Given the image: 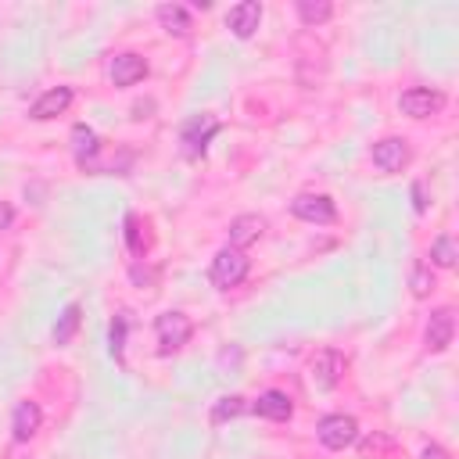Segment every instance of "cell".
Segmentation results:
<instances>
[{"label": "cell", "instance_id": "obj_1", "mask_svg": "<svg viewBox=\"0 0 459 459\" xmlns=\"http://www.w3.org/2000/svg\"><path fill=\"white\" fill-rule=\"evenodd\" d=\"M247 269H251L247 255H244L240 247H230V244H226V247H219V251H215L208 276H212V283H215L219 290H230V287H240V283H244Z\"/></svg>", "mask_w": 459, "mask_h": 459}, {"label": "cell", "instance_id": "obj_2", "mask_svg": "<svg viewBox=\"0 0 459 459\" xmlns=\"http://www.w3.org/2000/svg\"><path fill=\"white\" fill-rule=\"evenodd\" d=\"M190 333H194V323H190L186 312H161L154 319V341H158V351L161 355L179 351L190 341Z\"/></svg>", "mask_w": 459, "mask_h": 459}, {"label": "cell", "instance_id": "obj_3", "mask_svg": "<svg viewBox=\"0 0 459 459\" xmlns=\"http://www.w3.org/2000/svg\"><path fill=\"white\" fill-rule=\"evenodd\" d=\"M316 437H319L323 448L341 452V448L355 445L359 423H355V416H348V412H330V416H323V420L316 423Z\"/></svg>", "mask_w": 459, "mask_h": 459}, {"label": "cell", "instance_id": "obj_4", "mask_svg": "<svg viewBox=\"0 0 459 459\" xmlns=\"http://www.w3.org/2000/svg\"><path fill=\"white\" fill-rule=\"evenodd\" d=\"M219 129H222V126H219V118H212V115H190V118L183 122V129H179L183 154H186V158H201V154L208 151V143H212V136H215Z\"/></svg>", "mask_w": 459, "mask_h": 459}, {"label": "cell", "instance_id": "obj_5", "mask_svg": "<svg viewBox=\"0 0 459 459\" xmlns=\"http://www.w3.org/2000/svg\"><path fill=\"white\" fill-rule=\"evenodd\" d=\"M344 377V355L333 351V348H319L312 359H308V380L316 391H333Z\"/></svg>", "mask_w": 459, "mask_h": 459}, {"label": "cell", "instance_id": "obj_6", "mask_svg": "<svg viewBox=\"0 0 459 459\" xmlns=\"http://www.w3.org/2000/svg\"><path fill=\"white\" fill-rule=\"evenodd\" d=\"M398 108H402V115H409V118H430V115H437V111L445 108V93H437V90H430V86H409V90L398 97Z\"/></svg>", "mask_w": 459, "mask_h": 459}, {"label": "cell", "instance_id": "obj_7", "mask_svg": "<svg viewBox=\"0 0 459 459\" xmlns=\"http://www.w3.org/2000/svg\"><path fill=\"white\" fill-rule=\"evenodd\" d=\"M290 212L301 219V222H316V226H330L337 222V208L326 194H298L290 201Z\"/></svg>", "mask_w": 459, "mask_h": 459}, {"label": "cell", "instance_id": "obj_8", "mask_svg": "<svg viewBox=\"0 0 459 459\" xmlns=\"http://www.w3.org/2000/svg\"><path fill=\"white\" fill-rule=\"evenodd\" d=\"M369 158H373V165L380 172H402L409 165V143L402 136H384V140L373 143Z\"/></svg>", "mask_w": 459, "mask_h": 459}, {"label": "cell", "instance_id": "obj_9", "mask_svg": "<svg viewBox=\"0 0 459 459\" xmlns=\"http://www.w3.org/2000/svg\"><path fill=\"white\" fill-rule=\"evenodd\" d=\"M455 337V312L452 308H434L427 326H423V344L427 351H445Z\"/></svg>", "mask_w": 459, "mask_h": 459}, {"label": "cell", "instance_id": "obj_10", "mask_svg": "<svg viewBox=\"0 0 459 459\" xmlns=\"http://www.w3.org/2000/svg\"><path fill=\"white\" fill-rule=\"evenodd\" d=\"M143 75H147V61H143L140 54H133V50L115 54V57L108 61V79H111L115 86H136Z\"/></svg>", "mask_w": 459, "mask_h": 459}, {"label": "cell", "instance_id": "obj_11", "mask_svg": "<svg viewBox=\"0 0 459 459\" xmlns=\"http://www.w3.org/2000/svg\"><path fill=\"white\" fill-rule=\"evenodd\" d=\"M258 22H262V4H258V0H240V4H233V7L226 11V25H230V32H233L237 39L255 36Z\"/></svg>", "mask_w": 459, "mask_h": 459}, {"label": "cell", "instance_id": "obj_12", "mask_svg": "<svg viewBox=\"0 0 459 459\" xmlns=\"http://www.w3.org/2000/svg\"><path fill=\"white\" fill-rule=\"evenodd\" d=\"M72 86H54V90H47L32 108H29V115L36 118V122H47V118H54V115H65L68 111V104H72Z\"/></svg>", "mask_w": 459, "mask_h": 459}, {"label": "cell", "instance_id": "obj_13", "mask_svg": "<svg viewBox=\"0 0 459 459\" xmlns=\"http://www.w3.org/2000/svg\"><path fill=\"white\" fill-rule=\"evenodd\" d=\"M39 423H43V412H39V405H36L32 398H25V402L14 405V416H11V434H14V441H29V437L39 430Z\"/></svg>", "mask_w": 459, "mask_h": 459}, {"label": "cell", "instance_id": "obj_14", "mask_svg": "<svg viewBox=\"0 0 459 459\" xmlns=\"http://www.w3.org/2000/svg\"><path fill=\"white\" fill-rule=\"evenodd\" d=\"M265 233V219L262 215H255V212H247V215H237L233 222H230V247H247V244H255L258 237Z\"/></svg>", "mask_w": 459, "mask_h": 459}, {"label": "cell", "instance_id": "obj_15", "mask_svg": "<svg viewBox=\"0 0 459 459\" xmlns=\"http://www.w3.org/2000/svg\"><path fill=\"white\" fill-rule=\"evenodd\" d=\"M251 409H255L258 416H265V420H276V423L290 420V412H294V405H290V398H287L283 391H265V394H258Z\"/></svg>", "mask_w": 459, "mask_h": 459}, {"label": "cell", "instance_id": "obj_16", "mask_svg": "<svg viewBox=\"0 0 459 459\" xmlns=\"http://www.w3.org/2000/svg\"><path fill=\"white\" fill-rule=\"evenodd\" d=\"M158 25L169 32V36H186L194 29V18L183 4H161L158 7Z\"/></svg>", "mask_w": 459, "mask_h": 459}, {"label": "cell", "instance_id": "obj_17", "mask_svg": "<svg viewBox=\"0 0 459 459\" xmlns=\"http://www.w3.org/2000/svg\"><path fill=\"white\" fill-rule=\"evenodd\" d=\"M97 151H100V140H97V133L90 129V126H75L72 129V154H75V161L86 169V161H93L97 158Z\"/></svg>", "mask_w": 459, "mask_h": 459}, {"label": "cell", "instance_id": "obj_18", "mask_svg": "<svg viewBox=\"0 0 459 459\" xmlns=\"http://www.w3.org/2000/svg\"><path fill=\"white\" fill-rule=\"evenodd\" d=\"M409 290H412V298H427L434 290V269H430V262H423V258L412 262V269H409Z\"/></svg>", "mask_w": 459, "mask_h": 459}, {"label": "cell", "instance_id": "obj_19", "mask_svg": "<svg viewBox=\"0 0 459 459\" xmlns=\"http://www.w3.org/2000/svg\"><path fill=\"white\" fill-rule=\"evenodd\" d=\"M79 323H82V308H79V305H68V308L57 316V323H54V344H68V341L75 337Z\"/></svg>", "mask_w": 459, "mask_h": 459}, {"label": "cell", "instance_id": "obj_20", "mask_svg": "<svg viewBox=\"0 0 459 459\" xmlns=\"http://www.w3.org/2000/svg\"><path fill=\"white\" fill-rule=\"evenodd\" d=\"M251 405H247V398H240V394H222L215 405H212V423L219 427V423H226V420H237L240 412H247Z\"/></svg>", "mask_w": 459, "mask_h": 459}, {"label": "cell", "instance_id": "obj_21", "mask_svg": "<svg viewBox=\"0 0 459 459\" xmlns=\"http://www.w3.org/2000/svg\"><path fill=\"white\" fill-rule=\"evenodd\" d=\"M330 14H333V4H326V0H298V18L312 29L330 22Z\"/></svg>", "mask_w": 459, "mask_h": 459}, {"label": "cell", "instance_id": "obj_22", "mask_svg": "<svg viewBox=\"0 0 459 459\" xmlns=\"http://www.w3.org/2000/svg\"><path fill=\"white\" fill-rule=\"evenodd\" d=\"M455 258H459V255H455V240H452L448 233H441V237L430 244V262L441 265V269H452Z\"/></svg>", "mask_w": 459, "mask_h": 459}, {"label": "cell", "instance_id": "obj_23", "mask_svg": "<svg viewBox=\"0 0 459 459\" xmlns=\"http://www.w3.org/2000/svg\"><path fill=\"white\" fill-rule=\"evenodd\" d=\"M126 333H129V312H118L111 323V355L122 362V348H126Z\"/></svg>", "mask_w": 459, "mask_h": 459}, {"label": "cell", "instance_id": "obj_24", "mask_svg": "<svg viewBox=\"0 0 459 459\" xmlns=\"http://www.w3.org/2000/svg\"><path fill=\"white\" fill-rule=\"evenodd\" d=\"M126 240H129V251H133V255H143V240H140V222H136V215H126Z\"/></svg>", "mask_w": 459, "mask_h": 459}, {"label": "cell", "instance_id": "obj_25", "mask_svg": "<svg viewBox=\"0 0 459 459\" xmlns=\"http://www.w3.org/2000/svg\"><path fill=\"white\" fill-rule=\"evenodd\" d=\"M427 201H430V197H427V183L416 179V183H412V208L423 215V212H427Z\"/></svg>", "mask_w": 459, "mask_h": 459}, {"label": "cell", "instance_id": "obj_26", "mask_svg": "<svg viewBox=\"0 0 459 459\" xmlns=\"http://www.w3.org/2000/svg\"><path fill=\"white\" fill-rule=\"evenodd\" d=\"M420 459H452V455H448V452H445L441 445H434V441H430V445H423V452H420Z\"/></svg>", "mask_w": 459, "mask_h": 459}, {"label": "cell", "instance_id": "obj_27", "mask_svg": "<svg viewBox=\"0 0 459 459\" xmlns=\"http://www.w3.org/2000/svg\"><path fill=\"white\" fill-rule=\"evenodd\" d=\"M11 222H14V208H11L7 201H0V233H4Z\"/></svg>", "mask_w": 459, "mask_h": 459}]
</instances>
